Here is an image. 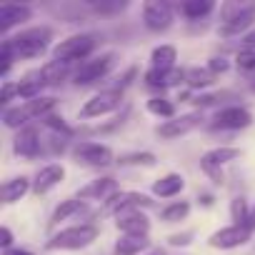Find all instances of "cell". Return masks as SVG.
Here are the masks:
<instances>
[{"label":"cell","instance_id":"cell-17","mask_svg":"<svg viewBox=\"0 0 255 255\" xmlns=\"http://www.w3.org/2000/svg\"><path fill=\"white\" fill-rule=\"evenodd\" d=\"M30 20V8L25 5H3L0 8V30H10L18 23Z\"/></svg>","mask_w":255,"mask_h":255},{"label":"cell","instance_id":"cell-6","mask_svg":"<svg viewBox=\"0 0 255 255\" xmlns=\"http://www.w3.org/2000/svg\"><path fill=\"white\" fill-rule=\"evenodd\" d=\"M143 20L150 30H165L173 23V10L165 0H148L143 5Z\"/></svg>","mask_w":255,"mask_h":255},{"label":"cell","instance_id":"cell-2","mask_svg":"<svg viewBox=\"0 0 255 255\" xmlns=\"http://www.w3.org/2000/svg\"><path fill=\"white\" fill-rule=\"evenodd\" d=\"M95 238H98L95 225H73L53 235V240H48L45 248L48 250H80V248H88Z\"/></svg>","mask_w":255,"mask_h":255},{"label":"cell","instance_id":"cell-1","mask_svg":"<svg viewBox=\"0 0 255 255\" xmlns=\"http://www.w3.org/2000/svg\"><path fill=\"white\" fill-rule=\"evenodd\" d=\"M48 40H50V30L48 28H30V30H23L15 38L5 40V43L10 45L15 58H35V55L45 53Z\"/></svg>","mask_w":255,"mask_h":255},{"label":"cell","instance_id":"cell-27","mask_svg":"<svg viewBox=\"0 0 255 255\" xmlns=\"http://www.w3.org/2000/svg\"><path fill=\"white\" fill-rule=\"evenodd\" d=\"M148 110L153 115H160V118H173L175 115V105L165 98H150L148 100Z\"/></svg>","mask_w":255,"mask_h":255},{"label":"cell","instance_id":"cell-15","mask_svg":"<svg viewBox=\"0 0 255 255\" xmlns=\"http://www.w3.org/2000/svg\"><path fill=\"white\" fill-rule=\"evenodd\" d=\"M63 175H65V170H63V165H45L40 173H38V178H35V183H33V190L40 195V193H48L50 188H55L60 180H63Z\"/></svg>","mask_w":255,"mask_h":255},{"label":"cell","instance_id":"cell-30","mask_svg":"<svg viewBox=\"0 0 255 255\" xmlns=\"http://www.w3.org/2000/svg\"><path fill=\"white\" fill-rule=\"evenodd\" d=\"M185 80H188L193 88H205V85L213 83V73H210V70H198V68H193V70L185 73Z\"/></svg>","mask_w":255,"mask_h":255},{"label":"cell","instance_id":"cell-43","mask_svg":"<svg viewBox=\"0 0 255 255\" xmlns=\"http://www.w3.org/2000/svg\"><path fill=\"white\" fill-rule=\"evenodd\" d=\"M3 255H33V253H30V250H20V248H18V250H13V248H10V250H5Z\"/></svg>","mask_w":255,"mask_h":255},{"label":"cell","instance_id":"cell-34","mask_svg":"<svg viewBox=\"0 0 255 255\" xmlns=\"http://www.w3.org/2000/svg\"><path fill=\"white\" fill-rule=\"evenodd\" d=\"M120 163L130 165V163H140V165H153L155 163V155L153 153H133V155H123Z\"/></svg>","mask_w":255,"mask_h":255},{"label":"cell","instance_id":"cell-14","mask_svg":"<svg viewBox=\"0 0 255 255\" xmlns=\"http://www.w3.org/2000/svg\"><path fill=\"white\" fill-rule=\"evenodd\" d=\"M13 148H15V153H18V155L35 158V155L43 150L38 130H35V128H25V130H20V133H18V138H15V145H13Z\"/></svg>","mask_w":255,"mask_h":255},{"label":"cell","instance_id":"cell-24","mask_svg":"<svg viewBox=\"0 0 255 255\" xmlns=\"http://www.w3.org/2000/svg\"><path fill=\"white\" fill-rule=\"evenodd\" d=\"M213 10V3L210 0H188V3L180 5V13L185 18H203Z\"/></svg>","mask_w":255,"mask_h":255},{"label":"cell","instance_id":"cell-35","mask_svg":"<svg viewBox=\"0 0 255 255\" xmlns=\"http://www.w3.org/2000/svg\"><path fill=\"white\" fill-rule=\"evenodd\" d=\"M200 168H203V170L215 180V183H223V173H220V168H218V165H213L210 160H205V158H203V160H200Z\"/></svg>","mask_w":255,"mask_h":255},{"label":"cell","instance_id":"cell-9","mask_svg":"<svg viewBox=\"0 0 255 255\" xmlns=\"http://www.w3.org/2000/svg\"><path fill=\"white\" fill-rule=\"evenodd\" d=\"M253 123V115L245 108H223L215 115V128H223V130H240V128H248Z\"/></svg>","mask_w":255,"mask_h":255},{"label":"cell","instance_id":"cell-7","mask_svg":"<svg viewBox=\"0 0 255 255\" xmlns=\"http://www.w3.org/2000/svg\"><path fill=\"white\" fill-rule=\"evenodd\" d=\"M250 233L253 230H248L245 225H230V228H223V230L213 233L210 235V245L213 248H223V250L238 248V245H243V243L250 240Z\"/></svg>","mask_w":255,"mask_h":255},{"label":"cell","instance_id":"cell-29","mask_svg":"<svg viewBox=\"0 0 255 255\" xmlns=\"http://www.w3.org/2000/svg\"><path fill=\"white\" fill-rule=\"evenodd\" d=\"M90 8L98 13H120L128 8L125 0H90Z\"/></svg>","mask_w":255,"mask_h":255},{"label":"cell","instance_id":"cell-37","mask_svg":"<svg viewBox=\"0 0 255 255\" xmlns=\"http://www.w3.org/2000/svg\"><path fill=\"white\" fill-rule=\"evenodd\" d=\"M45 123H48L50 128H55V130H63V133H70V128L65 125V120H63V118H58V115H45Z\"/></svg>","mask_w":255,"mask_h":255},{"label":"cell","instance_id":"cell-11","mask_svg":"<svg viewBox=\"0 0 255 255\" xmlns=\"http://www.w3.org/2000/svg\"><path fill=\"white\" fill-rule=\"evenodd\" d=\"M75 158L85 165H108L113 160V153L108 145H98V143H83L75 148Z\"/></svg>","mask_w":255,"mask_h":255},{"label":"cell","instance_id":"cell-32","mask_svg":"<svg viewBox=\"0 0 255 255\" xmlns=\"http://www.w3.org/2000/svg\"><path fill=\"white\" fill-rule=\"evenodd\" d=\"M230 213H233V220H235V225H245V220H248V215H250V210H248V203H245L243 198H235V200H233V205H230Z\"/></svg>","mask_w":255,"mask_h":255},{"label":"cell","instance_id":"cell-26","mask_svg":"<svg viewBox=\"0 0 255 255\" xmlns=\"http://www.w3.org/2000/svg\"><path fill=\"white\" fill-rule=\"evenodd\" d=\"M205 160H210L213 165H223V163H230V160H235V158H240V150L238 148H215V150H210V153H205L203 155Z\"/></svg>","mask_w":255,"mask_h":255},{"label":"cell","instance_id":"cell-12","mask_svg":"<svg viewBox=\"0 0 255 255\" xmlns=\"http://www.w3.org/2000/svg\"><path fill=\"white\" fill-rule=\"evenodd\" d=\"M200 123V115L198 113H190V115H180L175 120H168L158 128V135L160 138H178V135H185L188 130H193V128Z\"/></svg>","mask_w":255,"mask_h":255},{"label":"cell","instance_id":"cell-28","mask_svg":"<svg viewBox=\"0 0 255 255\" xmlns=\"http://www.w3.org/2000/svg\"><path fill=\"white\" fill-rule=\"evenodd\" d=\"M188 213H190V205H188L185 200H180V203H173V205H168V208L163 210V220H165V223H178V220H183Z\"/></svg>","mask_w":255,"mask_h":255},{"label":"cell","instance_id":"cell-36","mask_svg":"<svg viewBox=\"0 0 255 255\" xmlns=\"http://www.w3.org/2000/svg\"><path fill=\"white\" fill-rule=\"evenodd\" d=\"M238 65H240L243 70H253V68H255V53H250V50L240 53V55H238Z\"/></svg>","mask_w":255,"mask_h":255},{"label":"cell","instance_id":"cell-4","mask_svg":"<svg viewBox=\"0 0 255 255\" xmlns=\"http://www.w3.org/2000/svg\"><path fill=\"white\" fill-rule=\"evenodd\" d=\"M113 63H115V55H113V53H105V55H100V58L85 60V63L78 68V73H75V83H78V85H90V83L100 80L103 75H108V70L113 68Z\"/></svg>","mask_w":255,"mask_h":255},{"label":"cell","instance_id":"cell-33","mask_svg":"<svg viewBox=\"0 0 255 255\" xmlns=\"http://www.w3.org/2000/svg\"><path fill=\"white\" fill-rule=\"evenodd\" d=\"M25 120H28V118H25L23 108H15V110L5 108V113H3V123H5L8 128H20V125H23Z\"/></svg>","mask_w":255,"mask_h":255},{"label":"cell","instance_id":"cell-40","mask_svg":"<svg viewBox=\"0 0 255 255\" xmlns=\"http://www.w3.org/2000/svg\"><path fill=\"white\" fill-rule=\"evenodd\" d=\"M15 90H18V88H13L10 83H5V85H3V95H0V103L8 105V100L13 98V93H15Z\"/></svg>","mask_w":255,"mask_h":255},{"label":"cell","instance_id":"cell-3","mask_svg":"<svg viewBox=\"0 0 255 255\" xmlns=\"http://www.w3.org/2000/svg\"><path fill=\"white\" fill-rule=\"evenodd\" d=\"M93 48H95V35L83 33V35H73V38L58 43L55 50H53V58L60 60V63H70V60L85 58L88 53H93Z\"/></svg>","mask_w":255,"mask_h":255},{"label":"cell","instance_id":"cell-22","mask_svg":"<svg viewBox=\"0 0 255 255\" xmlns=\"http://www.w3.org/2000/svg\"><path fill=\"white\" fill-rule=\"evenodd\" d=\"M175 58H178V50H175L173 45H160V48H155L153 55H150L153 68H160V70L173 68V60H175Z\"/></svg>","mask_w":255,"mask_h":255},{"label":"cell","instance_id":"cell-18","mask_svg":"<svg viewBox=\"0 0 255 255\" xmlns=\"http://www.w3.org/2000/svg\"><path fill=\"white\" fill-rule=\"evenodd\" d=\"M183 188H185L183 175H165V178H160V180L153 185V193L160 195V198H173V195H178Z\"/></svg>","mask_w":255,"mask_h":255},{"label":"cell","instance_id":"cell-39","mask_svg":"<svg viewBox=\"0 0 255 255\" xmlns=\"http://www.w3.org/2000/svg\"><path fill=\"white\" fill-rule=\"evenodd\" d=\"M10 243H13V233H10V228H3L0 230V245L5 250H10Z\"/></svg>","mask_w":255,"mask_h":255},{"label":"cell","instance_id":"cell-41","mask_svg":"<svg viewBox=\"0 0 255 255\" xmlns=\"http://www.w3.org/2000/svg\"><path fill=\"white\" fill-rule=\"evenodd\" d=\"M243 43H245L248 48H255V30H250V33L243 38Z\"/></svg>","mask_w":255,"mask_h":255},{"label":"cell","instance_id":"cell-8","mask_svg":"<svg viewBox=\"0 0 255 255\" xmlns=\"http://www.w3.org/2000/svg\"><path fill=\"white\" fill-rule=\"evenodd\" d=\"M150 203L153 200L143 193H118L105 203V213H120L123 215V213H130V210H135L140 205H150Z\"/></svg>","mask_w":255,"mask_h":255},{"label":"cell","instance_id":"cell-42","mask_svg":"<svg viewBox=\"0 0 255 255\" xmlns=\"http://www.w3.org/2000/svg\"><path fill=\"white\" fill-rule=\"evenodd\" d=\"M245 228H248V230H255V208L250 210V215H248V220H245Z\"/></svg>","mask_w":255,"mask_h":255},{"label":"cell","instance_id":"cell-23","mask_svg":"<svg viewBox=\"0 0 255 255\" xmlns=\"http://www.w3.org/2000/svg\"><path fill=\"white\" fill-rule=\"evenodd\" d=\"M65 73H68V63H60V60H53L45 68H40V78H43L45 85H53V83L63 80Z\"/></svg>","mask_w":255,"mask_h":255},{"label":"cell","instance_id":"cell-20","mask_svg":"<svg viewBox=\"0 0 255 255\" xmlns=\"http://www.w3.org/2000/svg\"><path fill=\"white\" fill-rule=\"evenodd\" d=\"M28 188H30L28 178H13V180H8L3 185V200L5 203H15V200H20L28 193Z\"/></svg>","mask_w":255,"mask_h":255},{"label":"cell","instance_id":"cell-13","mask_svg":"<svg viewBox=\"0 0 255 255\" xmlns=\"http://www.w3.org/2000/svg\"><path fill=\"white\" fill-rule=\"evenodd\" d=\"M115 190H118V183L113 178H100V180H93L90 185L80 188L78 200H110Z\"/></svg>","mask_w":255,"mask_h":255},{"label":"cell","instance_id":"cell-25","mask_svg":"<svg viewBox=\"0 0 255 255\" xmlns=\"http://www.w3.org/2000/svg\"><path fill=\"white\" fill-rule=\"evenodd\" d=\"M53 105H55L53 98H35V100H28V103L23 105V113H25V118H40V115H45Z\"/></svg>","mask_w":255,"mask_h":255},{"label":"cell","instance_id":"cell-21","mask_svg":"<svg viewBox=\"0 0 255 255\" xmlns=\"http://www.w3.org/2000/svg\"><path fill=\"white\" fill-rule=\"evenodd\" d=\"M148 248V238H133V235H125L123 240H118L115 253L118 255H138L140 250Z\"/></svg>","mask_w":255,"mask_h":255},{"label":"cell","instance_id":"cell-44","mask_svg":"<svg viewBox=\"0 0 255 255\" xmlns=\"http://www.w3.org/2000/svg\"><path fill=\"white\" fill-rule=\"evenodd\" d=\"M153 255H160V253H153Z\"/></svg>","mask_w":255,"mask_h":255},{"label":"cell","instance_id":"cell-19","mask_svg":"<svg viewBox=\"0 0 255 255\" xmlns=\"http://www.w3.org/2000/svg\"><path fill=\"white\" fill-rule=\"evenodd\" d=\"M253 20H255V5H253V3H248V5H245V8H243V10L230 20V23H225V28H223V30H225V33H240V30H245Z\"/></svg>","mask_w":255,"mask_h":255},{"label":"cell","instance_id":"cell-5","mask_svg":"<svg viewBox=\"0 0 255 255\" xmlns=\"http://www.w3.org/2000/svg\"><path fill=\"white\" fill-rule=\"evenodd\" d=\"M120 100H123V93H120L118 88H113V90H103V93L93 95V98L83 105L80 115H83V118H98V115H105V113L115 110V108L120 105Z\"/></svg>","mask_w":255,"mask_h":255},{"label":"cell","instance_id":"cell-10","mask_svg":"<svg viewBox=\"0 0 255 255\" xmlns=\"http://www.w3.org/2000/svg\"><path fill=\"white\" fill-rule=\"evenodd\" d=\"M118 230H123L125 235H133V238H145L150 230V220L140 210H130V213L118 215Z\"/></svg>","mask_w":255,"mask_h":255},{"label":"cell","instance_id":"cell-38","mask_svg":"<svg viewBox=\"0 0 255 255\" xmlns=\"http://www.w3.org/2000/svg\"><path fill=\"white\" fill-rule=\"evenodd\" d=\"M225 70H228L225 58H213L210 60V73H225Z\"/></svg>","mask_w":255,"mask_h":255},{"label":"cell","instance_id":"cell-16","mask_svg":"<svg viewBox=\"0 0 255 255\" xmlns=\"http://www.w3.org/2000/svg\"><path fill=\"white\" fill-rule=\"evenodd\" d=\"M183 78H185V73L178 70V68H168V70L153 68V70L145 73V80H148V85H153V88H168V85L180 83Z\"/></svg>","mask_w":255,"mask_h":255},{"label":"cell","instance_id":"cell-31","mask_svg":"<svg viewBox=\"0 0 255 255\" xmlns=\"http://www.w3.org/2000/svg\"><path fill=\"white\" fill-rule=\"evenodd\" d=\"M83 205H80V200H65L55 213H53V223H60V220H68L70 215H75L78 210H80Z\"/></svg>","mask_w":255,"mask_h":255}]
</instances>
